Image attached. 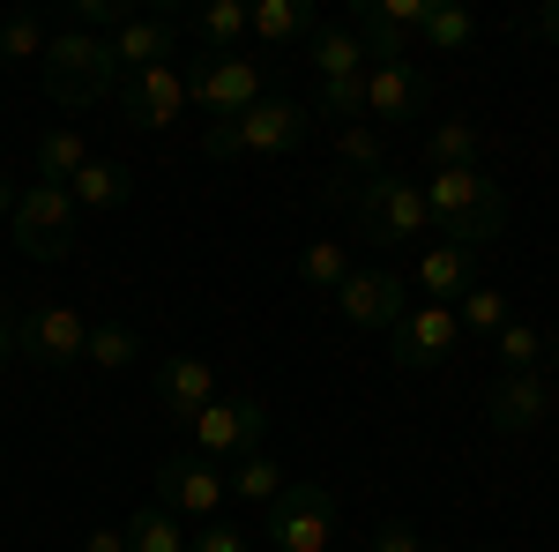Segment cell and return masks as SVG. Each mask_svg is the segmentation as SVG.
<instances>
[{
  "instance_id": "1",
  "label": "cell",
  "mask_w": 559,
  "mask_h": 552,
  "mask_svg": "<svg viewBox=\"0 0 559 552\" xmlns=\"http://www.w3.org/2000/svg\"><path fill=\"white\" fill-rule=\"evenodd\" d=\"M418 195H426V216L432 232L448 239V247H492L500 239V224H508V195H500V179H485L477 165H455V172H426L418 179Z\"/></svg>"
},
{
  "instance_id": "2",
  "label": "cell",
  "mask_w": 559,
  "mask_h": 552,
  "mask_svg": "<svg viewBox=\"0 0 559 552\" xmlns=\"http://www.w3.org/2000/svg\"><path fill=\"white\" fill-rule=\"evenodd\" d=\"M306 128H313V113H306L299 97H261V105H247L239 120H224V128H210L202 134V157H292L306 142Z\"/></svg>"
},
{
  "instance_id": "3",
  "label": "cell",
  "mask_w": 559,
  "mask_h": 552,
  "mask_svg": "<svg viewBox=\"0 0 559 552\" xmlns=\"http://www.w3.org/2000/svg\"><path fill=\"white\" fill-rule=\"evenodd\" d=\"M45 90H52V105H97V97H112L120 90L112 45L75 31V23H60L52 45H45Z\"/></svg>"
},
{
  "instance_id": "4",
  "label": "cell",
  "mask_w": 559,
  "mask_h": 552,
  "mask_svg": "<svg viewBox=\"0 0 559 552\" xmlns=\"http://www.w3.org/2000/svg\"><path fill=\"white\" fill-rule=\"evenodd\" d=\"M261 538H269V552H329V538H336V493L321 478H292L269 501V515H261Z\"/></svg>"
},
{
  "instance_id": "5",
  "label": "cell",
  "mask_w": 559,
  "mask_h": 552,
  "mask_svg": "<svg viewBox=\"0 0 559 552\" xmlns=\"http://www.w3.org/2000/svg\"><path fill=\"white\" fill-rule=\"evenodd\" d=\"M261 97H269V75H261V60H247V52H202V60L187 68V105L210 113V128L239 120Z\"/></svg>"
},
{
  "instance_id": "6",
  "label": "cell",
  "mask_w": 559,
  "mask_h": 552,
  "mask_svg": "<svg viewBox=\"0 0 559 552\" xmlns=\"http://www.w3.org/2000/svg\"><path fill=\"white\" fill-rule=\"evenodd\" d=\"M358 232H366L373 247H418V239L432 232V216H426V195H418V179L373 172V179L358 187Z\"/></svg>"
},
{
  "instance_id": "7",
  "label": "cell",
  "mask_w": 559,
  "mask_h": 552,
  "mask_svg": "<svg viewBox=\"0 0 559 552\" xmlns=\"http://www.w3.org/2000/svg\"><path fill=\"white\" fill-rule=\"evenodd\" d=\"M75 195H68V187H23V195H15V216H8V232H15V247H23V255L31 261H68L75 255Z\"/></svg>"
},
{
  "instance_id": "8",
  "label": "cell",
  "mask_w": 559,
  "mask_h": 552,
  "mask_svg": "<svg viewBox=\"0 0 559 552\" xmlns=\"http://www.w3.org/2000/svg\"><path fill=\"white\" fill-rule=\"evenodd\" d=\"M83 343H90V314L68 298H45L31 314H15V359H31V366L68 374V366H83Z\"/></svg>"
},
{
  "instance_id": "9",
  "label": "cell",
  "mask_w": 559,
  "mask_h": 552,
  "mask_svg": "<svg viewBox=\"0 0 559 552\" xmlns=\"http://www.w3.org/2000/svg\"><path fill=\"white\" fill-rule=\"evenodd\" d=\"M187 433H194V456H210V463H239V456H254L261 433H269V403H261V396H216Z\"/></svg>"
},
{
  "instance_id": "10",
  "label": "cell",
  "mask_w": 559,
  "mask_h": 552,
  "mask_svg": "<svg viewBox=\"0 0 559 552\" xmlns=\"http://www.w3.org/2000/svg\"><path fill=\"white\" fill-rule=\"evenodd\" d=\"M426 8L432 0H350V38L366 45V60L388 68V60H411V45L426 31Z\"/></svg>"
},
{
  "instance_id": "11",
  "label": "cell",
  "mask_w": 559,
  "mask_h": 552,
  "mask_svg": "<svg viewBox=\"0 0 559 552\" xmlns=\"http://www.w3.org/2000/svg\"><path fill=\"white\" fill-rule=\"evenodd\" d=\"M455 343H463V321H455V306H411L395 329H388V359L403 366V374H432V366H448L455 359Z\"/></svg>"
},
{
  "instance_id": "12",
  "label": "cell",
  "mask_w": 559,
  "mask_h": 552,
  "mask_svg": "<svg viewBox=\"0 0 559 552\" xmlns=\"http://www.w3.org/2000/svg\"><path fill=\"white\" fill-rule=\"evenodd\" d=\"M411 314V284L395 269H350L336 284V321L344 329H395Z\"/></svg>"
},
{
  "instance_id": "13",
  "label": "cell",
  "mask_w": 559,
  "mask_h": 552,
  "mask_svg": "<svg viewBox=\"0 0 559 552\" xmlns=\"http://www.w3.org/2000/svg\"><path fill=\"white\" fill-rule=\"evenodd\" d=\"M552 411H559V381L545 366H537V374H500L492 396H485V419H492V433H508V441L537 433Z\"/></svg>"
},
{
  "instance_id": "14",
  "label": "cell",
  "mask_w": 559,
  "mask_h": 552,
  "mask_svg": "<svg viewBox=\"0 0 559 552\" xmlns=\"http://www.w3.org/2000/svg\"><path fill=\"white\" fill-rule=\"evenodd\" d=\"M157 508L165 515H194V522H216V508H224V470L210 463V456H165L157 463Z\"/></svg>"
},
{
  "instance_id": "15",
  "label": "cell",
  "mask_w": 559,
  "mask_h": 552,
  "mask_svg": "<svg viewBox=\"0 0 559 552\" xmlns=\"http://www.w3.org/2000/svg\"><path fill=\"white\" fill-rule=\"evenodd\" d=\"M187 113V68H142V75H120V120L142 134L173 128Z\"/></svg>"
},
{
  "instance_id": "16",
  "label": "cell",
  "mask_w": 559,
  "mask_h": 552,
  "mask_svg": "<svg viewBox=\"0 0 559 552\" xmlns=\"http://www.w3.org/2000/svg\"><path fill=\"white\" fill-rule=\"evenodd\" d=\"M105 45H112V68H120V75L173 68V60H179V15H142V8H134V15Z\"/></svg>"
},
{
  "instance_id": "17",
  "label": "cell",
  "mask_w": 559,
  "mask_h": 552,
  "mask_svg": "<svg viewBox=\"0 0 559 552\" xmlns=\"http://www.w3.org/2000/svg\"><path fill=\"white\" fill-rule=\"evenodd\" d=\"M426 97H432V83H426V68H418V60L366 68V113H373V120H418V113H426Z\"/></svg>"
},
{
  "instance_id": "18",
  "label": "cell",
  "mask_w": 559,
  "mask_h": 552,
  "mask_svg": "<svg viewBox=\"0 0 559 552\" xmlns=\"http://www.w3.org/2000/svg\"><path fill=\"white\" fill-rule=\"evenodd\" d=\"M157 403H165L173 419L194 425L216 403V366H210V359H194V351H173V359L157 366Z\"/></svg>"
},
{
  "instance_id": "19",
  "label": "cell",
  "mask_w": 559,
  "mask_h": 552,
  "mask_svg": "<svg viewBox=\"0 0 559 552\" xmlns=\"http://www.w3.org/2000/svg\"><path fill=\"white\" fill-rule=\"evenodd\" d=\"M471 284H477V255L471 247H448V239L418 247V292H426V306H448V298H463Z\"/></svg>"
},
{
  "instance_id": "20",
  "label": "cell",
  "mask_w": 559,
  "mask_h": 552,
  "mask_svg": "<svg viewBox=\"0 0 559 552\" xmlns=\"http://www.w3.org/2000/svg\"><path fill=\"white\" fill-rule=\"evenodd\" d=\"M313 31H321L313 0H254L247 8V38H261V45H306Z\"/></svg>"
},
{
  "instance_id": "21",
  "label": "cell",
  "mask_w": 559,
  "mask_h": 552,
  "mask_svg": "<svg viewBox=\"0 0 559 552\" xmlns=\"http://www.w3.org/2000/svg\"><path fill=\"white\" fill-rule=\"evenodd\" d=\"M358 60H366V45L350 38V23H321V31L306 38V68H313L321 83H350V75H366Z\"/></svg>"
},
{
  "instance_id": "22",
  "label": "cell",
  "mask_w": 559,
  "mask_h": 552,
  "mask_svg": "<svg viewBox=\"0 0 559 552\" xmlns=\"http://www.w3.org/2000/svg\"><path fill=\"white\" fill-rule=\"evenodd\" d=\"M68 195H75V210H120L134 195V179H128V165H112V157H90V165L68 179Z\"/></svg>"
},
{
  "instance_id": "23",
  "label": "cell",
  "mask_w": 559,
  "mask_h": 552,
  "mask_svg": "<svg viewBox=\"0 0 559 552\" xmlns=\"http://www.w3.org/2000/svg\"><path fill=\"white\" fill-rule=\"evenodd\" d=\"M134 359H142V337H134L128 321H90L83 366H97V374H128Z\"/></svg>"
},
{
  "instance_id": "24",
  "label": "cell",
  "mask_w": 559,
  "mask_h": 552,
  "mask_svg": "<svg viewBox=\"0 0 559 552\" xmlns=\"http://www.w3.org/2000/svg\"><path fill=\"white\" fill-rule=\"evenodd\" d=\"M179 31H194L210 52H239V38H247V0H210V8H202L194 23H179Z\"/></svg>"
},
{
  "instance_id": "25",
  "label": "cell",
  "mask_w": 559,
  "mask_h": 552,
  "mask_svg": "<svg viewBox=\"0 0 559 552\" xmlns=\"http://www.w3.org/2000/svg\"><path fill=\"white\" fill-rule=\"evenodd\" d=\"M418 38H426L432 52H471V45H477V15H471V8H455V0H432Z\"/></svg>"
},
{
  "instance_id": "26",
  "label": "cell",
  "mask_w": 559,
  "mask_h": 552,
  "mask_svg": "<svg viewBox=\"0 0 559 552\" xmlns=\"http://www.w3.org/2000/svg\"><path fill=\"white\" fill-rule=\"evenodd\" d=\"M83 165H90V142H83L75 128H52V134L38 142V179H45V187H68Z\"/></svg>"
},
{
  "instance_id": "27",
  "label": "cell",
  "mask_w": 559,
  "mask_h": 552,
  "mask_svg": "<svg viewBox=\"0 0 559 552\" xmlns=\"http://www.w3.org/2000/svg\"><path fill=\"white\" fill-rule=\"evenodd\" d=\"M284 485H292V478H284V470L269 463V456H239V463L224 470V493H239V501H261V508H269V501H276V493H284Z\"/></svg>"
},
{
  "instance_id": "28",
  "label": "cell",
  "mask_w": 559,
  "mask_h": 552,
  "mask_svg": "<svg viewBox=\"0 0 559 552\" xmlns=\"http://www.w3.org/2000/svg\"><path fill=\"white\" fill-rule=\"evenodd\" d=\"M45 45H52L45 15H31V8L0 15V68H15V60H45Z\"/></svg>"
},
{
  "instance_id": "29",
  "label": "cell",
  "mask_w": 559,
  "mask_h": 552,
  "mask_svg": "<svg viewBox=\"0 0 559 552\" xmlns=\"http://www.w3.org/2000/svg\"><path fill=\"white\" fill-rule=\"evenodd\" d=\"M492 359L508 366V374H537V359H545V329L537 321H500V337H492Z\"/></svg>"
},
{
  "instance_id": "30",
  "label": "cell",
  "mask_w": 559,
  "mask_h": 552,
  "mask_svg": "<svg viewBox=\"0 0 559 552\" xmlns=\"http://www.w3.org/2000/svg\"><path fill=\"white\" fill-rule=\"evenodd\" d=\"M344 277H350L344 239H306V255H299V284H306V292H329V298H336Z\"/></svg>"
},
{
  "instance_id": "31",
  "label": "cell",
  "mask_w": 559,
  "mask_h": 552,
  "mask_svg": "<svg viewBox=\"0 0 559 552\" xmlns=\"http://www.w3.org/2000/svg\"><path fill=\"white\" fill-rule=\"evenodd\" d=\"M120 530H128V552H187V538H179V515H165L157 501H150V508H134Z\"/></svg>"
},
{
  "instance_id": "32",
  "label": "cell",
  "mask_w": 559,
  "mask_h": 552,
  "mask_svg": "<svg viewBox=\"0 0 559 552\" xmlns=\"http://www.w3.org/2000/svg\"><path fill=\"white\" fill-rule=\"evenodd\" d=\"M426 165H432V172L477 165V128H471V120H440V128L426 134Z\"/></svg>"
},
{
  "instance_id": "33",
  "label": "cell",
  "mask_w": 559,
  "mask_h": 552,
  "mask_svg": "<svg viewBox=\"0 0 559 552\" xmlns=\"http://www.w3.org/2000/svg\"><path fill=\"white\" fill-rule=\"evenodd\" d=\"M455 321H463V337H500V321H508V298L492 292V284H471V292L455 298Z\"/></svg>"
},
{
  "instance_id": "34",
  "label": "cell",
  "mask_w": 559,
  "mask_h": 552,
  "mask_svg": "<svg viewBox=\"0 0 559 552\" xmlns=\"http://www.w3.org/2000/svg\"><path fill=\"white\" fill-rule=\"evenodd\" d=\"M336 150H344V165H358L366 179H373V172H388V165H381V134H373V128H358V120H350V128L336 134Z\"/></svg>"
},
{
  "instance_id": "35",
  "label": "cell",
  "mask_w": 559,
  "mask_h": 552,
  "mask_svg": "<svg viewBox=\"0 0 559 552\" xmlns=\"http://www.w3.org/2000/svg\"><path fill=\"white\" fill-rule=\"evenodd\" d=\"M321 113H329V120H358V113H366V75H350V83H321Z\"/></svg>"
},
{
  "instance_id": "36",
  "label": "cell",
  "mask_w": 559,
  "mask_h": 552,
  "mask_svg": "<svg viewBox=\"0 0 559 552\" xmlns=\"http://www.w3.org/2000/svg\"><path fill=\"white\" fill-rule=\"evenodd\" d=\"M187 552H247V538H239L231 522H202V530L187 538Z\"/></svg>"
},
{
  "instance_id": "37",
  "label": "cell",
  "mask_w": 559,
  "mask_h": 552,
  "mask_svg": "<svg viewBox=\"0 0 559 552\" xmlns=\"http://www.w3.org/2000/svg\"><path fill=\"white\" fill-rule=\"evenodd\" d=\"M373 552H432V545L411 530V522H381V530H373Z\"/></svg>"
},
{
  "instance_id": "38",
  "label": "cell",
  "mask_w": 559,
  "mask_h": 552,
  "mask_svg": "<svg viewBox=\"0 0 559 552\" xmlns=\"http://www.w3.org/2000/svg\"><path fill=\"white\" fill-rule=\"evenodd\" d=\"M83 552H128V530H90Z\"/></svg>"
},
{
  "instance_id": "39",
  "label": "cell",
  "mask_w": 559,
  "mask_h": 552,
  "mask_svg": "<svg viewBox=\"0 0 559 552\" xmlns=\"http://www.w3.org/2000/svg\"><path fill=\"white\" fill-rule=\"evenodd\" d=\"M15 359V306H0V366Z\"/></svg>"
},
{
  "instance_id": "40",
  "label": "cell",
  "mask_w": 559,
  "mask_h": 552,
  "mask_svg": "<svg viewBox=\"0 0 559 552\" xmlns=\"http://www.w3.org/2000/svg\"><path fill=\"white\" fill-rule=\"evenodd\" d=\"M537 38H552V45H559V0H552V8H537Z\"/></svg>"
},
{
  "instance_id": "41",
  "label": "cell",
  "mask_w": 559,
  "mask_h": 552,
  "mask_svg": "<svg viewBox=\"0 0 559 552\" xmlns=\"http://www.w3.org/2000/svg\"><path fill=\"white\" fill-rule=\"evenodd\" d=\"M15 195H23V187H8V179H0V210L15 216Z\"/></svg>"
},
{
  "instance_id": "42",
  "label": "cell",
  "mask_w": 559,
  "mask_h": 552,
  "mask_svg": "<svg viewBox=\"0 0 559 552\" xmlns=\"http://www.w3.org/2000/svg\"><path fill=\"white\" fill-rule=\"evenodd\" d=\"M0 179H8V142H0Z\"/></svg>"
},
{
  "instance_id": "43",
  "label": "cell",
  "mask_w": 559,
  "mask_h": 552,
  "mask_svg": "<svg viewBox=\"0 0 559 552\" xmlns=\"http://www.w3.org/2000/svg\"><path fill=\"white\" fill-rule=\"evenodd\" d=\"M471 552H500V545H471Z\"/></svg>"
}]
</instances>
